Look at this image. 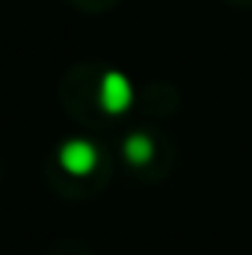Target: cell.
<instances>
[{
	"instance_id": "obj_1",
	"label": "cell",
	"mask_w": 252,
	"mask_h": 255,
	"mask_svg": "<svg viewBox=\"0 0 252 255\" xmlns=\"http://www.w3.org/2000/svg\"><path fill=\"white\" fill-rule=\"evenodd\" d=\"M98 104L110 116H122L133 104V86L122 71H107L98 83Z\"/></svg>"
},
{
	"instance_id": "obj_3",
	"label": "cell",
	"mask_w": 252,
	"mask_h": 255,
	"mask_svg": "<svg viewBox=\"0 0 252 255\" xmlns=\"http://www.w3.org/2000/svg\"><path fill=\"white\" fill-rule=\"evenodd\" d=\"M122 151H125V157L133 166H145V163L151 160V154H154V142H151L145 133H127Z\"/></svg>"
},
{
	"instance_id": "obj_2",
	"label": "cell",
	"mask_w": 252,
	"mask_h": 255,
	"mask_svg": "<svg viewBox=\"0 0 252 255\" xmlns=\"http://www.w3.org/2000/svg\"><path fill=\"white\" fill-rule=\"evenodd\" d=\"M60 166L68 175L83 178V175L95 172V166H98V148L89 139H68L60 148Z\"/></svg>"
}]
</instances>
